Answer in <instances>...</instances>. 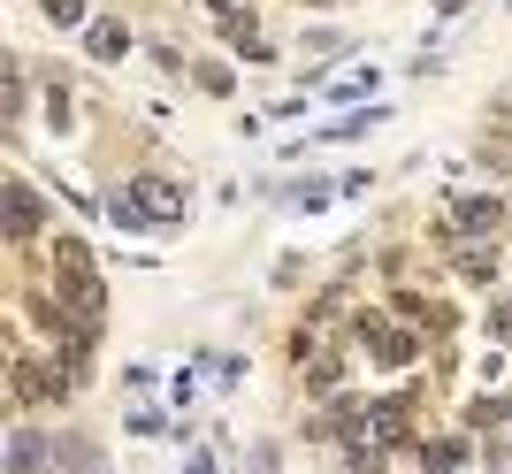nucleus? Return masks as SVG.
Returning <instances> with one entry per match:
<instances>
[{
    "label": "nucleus",
    "mask_w": 512,
    "mask_h": 474,
    "mask_svg": "<svg viewBox=\"0 0 512 474\" xmlns=\"http://www.w3.org/2000/svg\"><path fill=\"white\" fill-rule=\"evenodd\" d=\"M130 207H138V215H146V222H184V207H192V192H184L176 176H138V184H130Z\"/></svg>",
    "instance_id": "f257e3e1"
},
{
    "label": "nucleus",
    "mask_w": 512,
    "mask_h": 474,
    "mask_svg": "<svg viewBox=\"0 0 512 474\" xmlns=\"http://www.w3.org/2000/svg\"><path fill=\"white\" fill-rule=\"evenodd\" d=\"M8 474H46V436L31 429V421L8 436Z\"/></svg>",
    "instance_id": "f03ea898"
},
{
    "label": "nucleus",
    "mask_w": 512,
    "mask_h": 474,
    "mask_svg": "<svg viewBox=\"0 0 512 474\" xmlns=\"http://www.w3.org/2000/svg\"><path fill=\"white\" fill-rule=\"evenodd\" d=\"M497 222H505L497 199H459V207H451V230H467V237H490Z\"/></svg>",
    "instance_id": "7ed1b4c3"
},
{
    "label": "nucleus",
    "mask_w": 512,
    "mask_h": 474,
    "mask_svg": "<svg viewBox=\"0 0 512 474\" xmlns=\"http://www.w3.org/2000/svg\"><path fill=\"white\" fill-rule=\"evenodd\" d=\"M16 390L23 398H69V375H54V367H39V360H16Z\"/></svg>",
    "instance_id": "20e7f679"
},
{
    "label": "nucleus",
    "mask_w": 512,
    "mask_h": 474,
    "mask_svg": "<svg viewBox=\"0 0 512 474\" xmlns=\"http://www.w3.org/2000/svg\"><path fill=\"white\" fill-rule=\"evenodd\" d=\"M85 54H92V62H123L130 31H123V23H85Z\"/></svg>",
    "instance_id": "39448f33"
},
{
    "label": "nucleus",
    "mask_w": 512,
    "mask_h": 474,
    "mask_svg": "<svg viewBox=\"0 0 512 474\" xmlns=\"http://www.w3.org/2000/svg\"><path fill=\"white\" fill-rule=\"evenodd\" d=\"M8 237H39V199H31V184H8Z\"/></svg>",
    "instance_id": "423d86ee"
},
{
    "label": "nucleus",
    "mask_w": 512,
    "mask_h": 474,
    "mask_svg": "<svg viewBox=\"0 0 512 474\" xmlns=\"http://www.w3.org/2000/svg\"><path fill=\"white\" fill-rule=\"evenodd\" d=\"M459 276H467V283L497 276V245H490V253H482V245H474V253H459Z\"/></svg>",
    "instance_id": "0eeeda50"
},
{
    "label": "nucleus",
    "mask_w": 512,
    "mask_h": 474,
    "mask_svg": "<svg viewBox=\"0 0 512 474\" xmlns=\"http://www.w3.org/2000/svg\"><path fill=\"white\" fill-rule=\"evenodd\" d=\"M375 345H383V367H406L413 337H398V329H383V322H375Z\"/></svg>",
    "instance_id": "6e6552de"
},
{
    "label": "nucleus",
    "mask_w": 512,
    "mask_h": 474,
    "mask_svg": "<svg viewBox=\"0 0 512 474\" xmlns=\"http://www.w3.org/2000/svg\"><path fill=\"white\" fill-rule=\"evenodd\" d=\"M367 421H375V436H383V444H398V436H406V413H398V406H375Z\"/></svg>",
    "instance_id": "1a4fd4ad"
},
{
    "label": "nucleus",
    "mask_w": 512,
    "mask_h": 474,
    "mask_svg": "<svg viewBox=\"0 0 512 474\" xmlns=\"http://www.w3.org/2000/svg\"><path fill=\"white\" fill-rule=\"evenodd\" d=\"M46 23H62V31H77V23H85V0H46Z\"/></svg>",
    "instance_id": "9d476101"
},
{
    "label": "nucleus",
    "mask_w": 512,
    "mask_h": 474,
    "mask_svg": "<svg viewBox=\"0 0 512 474\" xmlns=\"http://www.w3.org/2000/svg\"><path fill=\"white\" fill-rule=\"evenodd\" d=\"M352 474H375V459H360V467H352Z\"/></svg>",
    "instance_id": "9b49d317"
},
{
    "label": "nucleus",
    "mask_w": 512,
    "mask_h": 474,
    "mask_svg": "<svg viewBox=\"0 0 512 474\" xmlns=\"http://www.w3.org/2000/svg\"><path fill=\"white\" fill-rule=\"evenodd\" d=\"M192 474H214V467H207V459H192Z\"/></svg>",
    "instance_id": "f8f14e48"
}]
</instances>
